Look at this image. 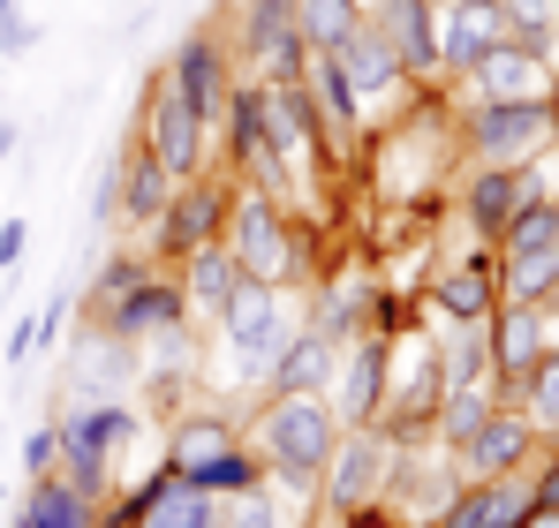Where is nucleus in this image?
Masks as SVG:
<instances>
[{"mask_svg":"<svg viewBox=\"0 0 559 528\" xmlns=\"http://www.w3.org/2000/svg\"><path fill=\"white\" fill-rule=\"evenodd\" d=\"M333 445H341V416H333L325 393H273V408H258V423H250L258 468H273L280 483H295V491L325 483Z\"/></svg>","mask_w":559,"mask_h":528,"instance_id":"1","label":"nucleus"},{"mask_svg":"<svg viewBox=\"0 0 559 528\" xmlns=\"http://www.w3.org/2000/svg\"><path fill=\"white\" fill-rule=\"evenodd\" d=\"M295 333H302V325L287 317V287H265V279H242L235 302L219 310V340H227V362H235L242 385H265L280 348H287Z\"/></svg>","mask_w":559,"mask_h":528,"instance_id":"2","label":"nucleus"},{"mask_svg":"<svg viewBox=\"0 0 559 528\" xmlns=\"http://www.w3.org/2000/svg\"><path fill=\"white\" fill-rule=\"evenodd\" d=\"M167 468L182 483H197V491H212V499L258 483V453L235 439V423H219V416H182L175 439H167Z\"/></svg>","mask_w":559,"mask_h":528,"instance_id":"3","label":"nucleus"},{"mask_svg":"<svg viewBox=\"0 0 559 528\" xmlns=\"http://www.w3.org/2000/svg\"><path fill=\"white\" fill-rule=\"evenodd\" d=\"M227 257L242 264V279H265V287H287L302 257H295V235H287V212H280V196L265 189H242L235 204H227Z\"/></svg>","mask_w":559,"mask_h":528,"instance_id":"4","label":"nucleus"},{"mask_svg":"<svg viewBox=\"0 0 559 528\" xmlns=\"http://www.w3.org/2000/svg\"><path fill=\"white\" fill-rule=\"evenodd\" d=\"M559 136V106L552 98H530V106H476L468 113V159L476 167H530L537 152H552Z\"/></svg>","mask_w":559,"mask_h":528,"instance_id":"5","label":"nucleus"},{"mask_svg":"<svg viewBox=\"0 0 559 528\" xmlns=\"http://www.w3.org/2000/svg\"><path fill=\"white\" fill-rule=\"evenodd\" d=\"M61 476L76 483V491H92L106 499V476H114V453L136 439V416L121 408V400H98V408H69L61 423Z\"/></svg>","mask_w":559,"mask_h":528,"instance_id":"6","label":"nucleus"},{"mask_svg":"<svg viewBox=\"0 0 559 528\" xmlns=\"http://www.w3.org/2000/svg\"><path fill=\"white\" fill-rule=\"evenodd\" d=\"M393 476H401V439H393V431H378V423L341 431L333 468H325V499L348 506V514H364V506H385Z\"/></svg>","mask_w":559,"mask_h":528,"instance_id":"7","label":"nucleus"},{"mask_svg":"<svg viewBox=\"0 0 559 528\" xmlns=\"http://www.w3.org/2000/svg\"><path fill=\"white\" fill-rule=\"evenodd\" d=\"M385 377H393V333H364V340H348L341 348V377H333V416H341V431H364L385 416Z\"/></svg>","mask_w":559,"mask_h":528,"instance_id":"8","label":"nucleus"},{"mask_svg":"<svg viewBox=\"0 0 559 528\" xmlns=\"http://www.w3.org/2000/svg\"><path fill=\"white\" fill-rule=\"evenodd\" d=\"M98 333H114V340H129V348H152V340H175L189 333V295L182 279H144V287H129L121 302H106L98 310Z\"/></svg>","mask_w":559,"mask_h":528,"instance_id":"9","label":"nucleus"},{"mask_svg":"<svg viewBox=\"0 0 559 528\" xmlns=\"http://www.w3.org/2000/svg\"><path fill=\"white\" fill-rule=\"evenodd\" d=\"M136 144H144V152H152L175 181L204 175V121L175 98L167 76H152V91H144V136H136Z\"/></svg>","mask_w":559,"mask_h":528,"instance_id":"10","label":"nucleus"},{"mask_svg":"<svg viewBox=\"0 0 559 528\" xmlns=\"http://www.w3.org/2000/svg\"><path fill=\"white\" fill-rule=\"evenodd\" d=\"M167 84L182 98L189 113L204 121V136L227 121V98H235V76H227V46L212 38V31H189L182 46H175V61H167Z\"/></svg>","mask_w":559,"mask_h":528,"instance_id":"11","label":"nucleus"},{"mask_svg":"<svg viewBox=\"0 0 559 528\" xmlns=\"http://www.w3.org/2000/svg\"><path fill=\"white\" fill-rule=\"evenodd\" d=\"M530 453H537V423L522 416V408H491L476 431H468L447 460L462 468L468 483H484V476H522L530 468Z\"/></svg>","mask_w":559,"mask_h":528,"instance_id":"12","label":"nucleus"},{"mask_svg":"<svg viewBox=\"0 0 559 528\" xmlns=\"http://www.w3.org/2000/svg\"><path fill=\"white\" fill-rule=\"evenodd\" d=\"M484 340H491V393H499V408H507V400H522L530 370L552 355V348H545V310L507 302V317H499V325H484Z\"/></svg>","mask_w":559,"mask_h":528,"instance_id":"13","label":"nucleus"},{"mask_svg":"<svg viewBox=\"0 0 559 528\" xmlns=\"http://www.w3.org/2000/svg\"><path fill=\"white\" fill-rule=\"evenodd\" d=\"M144 377V348L114 340V333H84L76 340V362H69V385H76V408H98V400H121V385Z\"/></svg>","mask_w":559,"mask_h":528,"instance_id":"14","label":"nucleus"},{"mask_svg":"<svg viewBox=\"0 0 559 528\" xmlns=\"http://www.w3.org/2000/svg\"><path fill=\"white\" fill-rule=\"evenodd\" d=\"M227 204H235V196H227L219 181H182L175 204H167V219L152 227L159 250H167V257H189V250L219 242V235H227Z\"/></svg>","mask_w":559,"mask_h":528,"instance_id":"15","label":"nucleus"},{"mask_svg":"<svg viewBox=\"0 0 559 528\" xmlns=\"http://www.w3.org/2000/svg\"><path fill=\"white\" fill-rule=\"evenodd\" d=\"M476 106H530V98H552V61L522 53V46H491L476 69H468Z\"/></svg>","mask_w":559,"mask_h":528,"instance_id":"16","label":"nucleus"},{"mask_svg":"<svg viewBox=\"0 0 559 528\" xmlns=\"http://www.w3.org/2000/svg\"><path fill=\"white\" fill-rule=\"evenodd\" d=\"M242 46L265 61L273 84H302V38H295V0H242Z\"/></svg>","mask_w":559,"mask_h":528,"instance_id":"17","label":"nucleus"},{"mask_svg":"<svg viewBox=\"0 0 559 528\" xmlns=\"http://www.w3.org/2000/svg\"><path fill=\"white\" fill-rule=\"evenodd\" d=\"M364 15H371V31L393 46V61L408 76L439 69V15H431V0H371Z\"/></svg>","mask_w":559,"mask_h":528,"instance_id":"18","label":"nucleus"},{"mask_svg":"<svg viewBox=\"0 0 559 528\" xmlns=\"http://www.w3.org/2000/svg\"><path fill=\"white\" fill-rule=\"evenodd\" d=\"M537 506V483L530 476H484L447 499V528H522Z\"/></svg>","mask_w":559,"mask_h":528,"instance_id":"19","label":"nucleus"},{"mask_svg":"<svg viewBox=\"0 0 559 528\" xmlns=\"http://www.w3.org/2000/svg\"><path fill=\"white\" fill-rule=\"evenodd\" d=\"M491 46H507V15H499V0H447V15H439V69H476Z\"/></svg>","mask_w":559,"mask_h":528,"instance_id":"20","label":"nucleus"},{"mask_svg":"<svg viewBox=\"0 0 559 528\" xmlns=\"http://www.w3.org/2000/svg\"><path fill=\"white\" fill-rule=\"evenodd\" d=\"M121 528H219V499L197 491V483H182V476L167 468V476H152V483L136 491V514Z\"/></svg>","mask_w":559,"mask_h":528,"instance_id":"21","label":"nucleus"},{"mask_svg":"<svg viewBox=\"0 0 559 528\" xmlns=\"http://www.w3.org/2000/svg\"><path fill=\"white\" fill-rule=\"evenodd\" d=\"M114 167H121V219H129V227H136V235H144V227H159V219H167V204H175V189H182V181L167 175V167H159V159H152V152H144V144H129V152H121V159H114Z\"/></svg>","mask_w":559,"mask_h":528,"instance_id":"22","label":"nucleus"},{"mask_svg":"<svg viewBox=\"0 0 559 528\" xmlns=\"http://www.w3.org/2000/svg\"><path fill=\"white\" fill-rule=\"evenodd\" d=\"M15 528H98V499H92V491H76L61 468H53V476H31Z\"/></svg>","mask_w":559,"mask_h":528,"instance_id":"23","label":"nucleus"},{"mask_svg":"<svg viewBox=\"0 0 559 528\" xmlns=\"http://www.w3.org/2000/svg\"><path fill=\"white\" fill-rule=\"evenodd\" d=\"M333 69L348 76V91H356V98H393V91L408 84V69L393 61V46L371 31V15H364V31H356V38L333 53Z\"/></svg>","mask_w":559,"mask_h":528,"instance_id":"24","label":"nucleus"},{"mask_svg":"<svg viewBox=\"0 0 559 528\" xmlns=\"http://www.w3.org/2000/svg\"><path fill=\"white\" fill-rule=\"evenodd\" d=\"M333 377H341V340H325V333L302 325V333L280 348V362H273L265 385H273V393H325Z\"/></svg>","mask_w":559,"mask_h":528,"instance_id":"25","label":"nucleus"},{"mask_svg":"<svg viewBox=\"0 0 559 528\" xmlns=\"http://www.w3.org/2000/svg\"><path fill=\"white\" fill-rule=\"evenodd\" d=\"M431 370H439V393H454V385H484V370H491V340H484V325H454V317H439V325H431Z\"/></svg>","mask_w":559,"mask_h":528,"instance_id":"26","label":"nucleus"},{"mask_svg":"<svg viewBox=\"0 0 559 528\" xmlns=\"http://www.w3.org/2000/svg\"><path fill=\"white\" fill-rule=\"evenodd\" d=\"M364 31V0H295V38L310 61H333Z\"/></svg>","mask_w":559,"mask_h":528,"instance_id":"27","label":"nucleus"},{"mask_svg":"<svg viewBox=\"0 0 559 528\" xmlns=\"http://www.w3.org/2000/svg\"><path fill=\"white\" fill-rule=\"evenodd\" d=\"M431 310L454 317V325H484L499 310V287H491L484 264H447V272H431Z\"/></svg>","mask_w":559,"mask_h":528,"instance_id":"28","label":"nucleus"},{"mask_svg":"<svg viewBox=\"0 0 559 528\" xmlns=\"http://www.w3.org/2000/svg\"><path fill=\"white\" fill-rule=\"evenodd\" d=\"M235 287H242V264L227 257V242H204V250H189V257H182V295H189V310L219 317V310L235 302Z\"/></svg>","mask_w":559,"mask_h":528,"instance_id":"29","label":"nucleus"},{"mask_svg":"<svg viewBox=\"0 0 559 528\" xmlns=\"http://www.w3.org/2000/svg\"><path fill=\"white\" fill-rule=\"evenodd\" d=\"M522 204H530V196H522V175H514V167H476V181H468V227H476V235L499 242Z\"/></svg>","mask_w":559,"mask_h":528,"instance_id":"30","label":"nucleus"},{"mask_svg":"<svg viewBox=\"0 0 559 528\" xmlns=\"http://www.w3.org/2000/svg\"><path fill=\"white\" fill-rule=\"evenodd\" d=\"M499 15H507V46H522V53L552 61V46H559V0H499Z\"/></svg>","mask_w":559,"mask_h":528,"instance_id":"31","label":"nucleus"},{"mask_svg":"<svg viewBox=\"0 0 559 528\" xmlns=\"http://www.w3.org/2000/svg\"><path fill=\"white\" fill-rule=\"evenodd\" d=\"M552 295H559V250L507 257V302H522V310H545Z\"/></svg>","mask_w":559,"mask_h":528,"instance_id":"32","label":"nucleus"},{"mask_svg":"<svg viewBox=\"0 0 559 528\" xmlns=\"http://www.w3.org/2000/svg\"><path fill=\"white\" fill-rule=\"evenodd\" d=\"M491 408H499V393H491V385H454V393H439V445L454 453V445H462Z\"/></svg>","mask_w":559,"mask_h":528,"instance_id":"33","label":"nucleus"},{"mask_svg":"<svg viewBox=\"0 0 559 528\" xmlns=\"http://www.w3.org/2000/svg\"><path fill=\"white\" fill-rule=\"evenodd\" d=\"M507 257H530V250H559V204H522L507 219Z\"/></svg>","mask_w":559,"mask_h":528,"instance_id":"34","label":"nucleus"},{"mask_svg":"<svg viewBox=\"0 0 559 528\" xmlns=\"http://www.w3.org/2000/svg\"><path fill=\"white\" fill-rule=\"evenodd\" d=\"M219 528H287V506H280L265 483H250V491H227L219 499Z\"/></svg>","mask_w":559,"mask_h":528,"instance_id":"35","label":"nucleus"},{"mask_svg":"<svg viewBox=\"0 0 559 528\" xmlns=\"http://www.w3.org/2000/svg\"><path fill=\"white\" fill-rule=\"evenodd\" d=\"M522 416H530L537 431H559V348L530 370V385H522Z\"/></svg>","mask_w":559,"mask_h":528,"instance_id":"36","label":"nucleus"},{"mask_svg":"<svg viewBox=\"0 0 559 528\" xmlns=\"http://www.w3.org/2000/svg\"><path fill=\"white\" fill-rule=\"evenodd\" d=\"M144 279H152V264H144V257H106V272H98V287H92V310L121 302V295L144 287Z\"/></svg>","mask_w":559,"mask_h":528,"instance_id":"37","label":"nucleus"},{"mask_svg":"<svg viewBox=\"0 0 559 528\" xmlns=\"http://www.w3.org/2000/svg\"><path fill=\"white\" fill-rule=\"evenodd\" d=\"M31 46H38V23L15 0H0V53H31Z\"/></svg>","mask_w":559,"mask_h":528,"instance_id":"38","label":"nucleus"},{"mask_svg":"<svg viewBox=\"0 0 559 528\" xmlns=\"http://www.w3.org/2000/svg\"><path fill=\"white\" fill-rule=\"evenodd\" d=\"M23 468H31V476H53V468H61V431H53V423H46V431H31Z\"/></svg>","mask_w":559,"mask_h":528,"instance_id":"39","label":"nucleus"},{"mask_svg":"<svg viewBox=\"0 0 559 528\" xmlns=\"http://www.w3.org/2000/svg\"><path fill=\"white\" fill-rule=\"evenodd\" d=\"M23 242H31V227H23V219H0V272H15Z\"/></svg>","mask_w":559,"mask_h":528,"instance_id":"40","label":"nucleus"},{"mask_svg":"<svg viewBox=\"0 0 559 528\" xmlns=\"http://www.w3.org/2000/svg\"><path fill=\"white\" fill-rule=\"evenodd\" d=\"M522 528H559V506H530V521Z\"/></svg>","mask_w":559,"mask_h":528,"instance_id":"41","label":"nucleus"},{"mask_svg":"<svg viewBox=\"0 0 559 528\" xmlns=\"http://www.w3.org/2000/svg\"><path fill=\"white\" fill-rule=\"evenodd\" d=\"M15 144H23V136H15V129H8V121H0V159H8V152H15Z\"/></svg>","mask_w":559,"mask_h":528,"instance_id":"42","label":"nucleus"},{"mask_svg":"<svg viewBox=\"0 0 559 528\" xmlns=\"http://www.w3.org/2000/svg\"><path fill=\"white\" fill-rule=\"evenodd\" d=\"M0 506H8V491H0Z\"/></svg>","mask_w":559,"mask_h":528,"instance_id":"43","label":"nucleus"},{"mask_svg":"<svg viewBox=\"0 0 559 528\" xmlns=\"http://www.w3.org/2000/svg\"><path fill=\"white\" fill-rule=\"evenodd\" d=\"M431 8H447V0H431Z\"/></svg>","mask_w":559,"mask_h":528,"instance_id":"44","label":"nucleus"},{"mask_svg":"<svg viewBox=\"0 0 559 528\" xmlns=\"http://www.w3.org/2000/svg\"><path fill=\"white\" fill-rule=\"evenodd\" d=\"M0 445H8V431H0Z\"/></svg>","mask_w":559,"mask_h":528,"instance_id":"45","label":"nucleus"}]
</instances>
